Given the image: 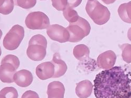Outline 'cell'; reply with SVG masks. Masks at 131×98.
<instances>
[{
	"label": "cell",
	"mask_w": 131,
	"mask_h": 98,
	"mask_svg": "<svg viewBox=\"0 0 131 98\" xmlns=\"http://www.w3.org/2000/svg\"><path fill=\"white\" fill-rule=\"evenodd\" d=\"M47 33L52 40L60 43L69 41L70 35L66 28L58 24H52L47 30Z\"/></svg>",
	"instance_id": "obj_6"
},
{
	"label": "cell",
	"mask_w": 131,
	"mask_h": 98,
	"mask_svg": "<svg viewBox=\"0 0 131 98\" xmlns=\"http://www.w3.org/2000/svg\"><path fill=\"white\" fill-rule=\"evenodd\" d=\"M119 46L122 51L123 60L127 63H131V44L125 43L119 45Z\"/></svg>",
	"instance_id": "obj_20"
},
{
	"label": "cell",
	"mask_w": 131,
	"mask_h": 98,
	"mask_svg": "<svg viewBox=\"0 0 131 98\" xmlns=\"http://www.w3.org/2000/svg\"><path fill=\"white\" fill-rule=\"evenodd\" d=\"M116 66L96 75L94 91L96 98H130L131 70Z\"/></svg>",
	"instance_id": "obj_1"
},
{
	"label": "cell",
	"mask_w": 131,
	"mask_h": 98,
	"mask_svg": "<svg viewBox=\"0 0 131 98\" xmlns=\"http://www.w3.org/2000/svg\"><path fill=\"white\" fill-rule=\"evenodd\" d=\"M51 62L54 66V74L53 78L60 77L65 74L67 70V66L64 61L61 59L58 53L53 54Z\"/></svg>",
	"instance_id": "obj_15"
},
{
	"label": "cell",
	"mask_w": 131,
	"mask_h": 98,
	"mask_svg": "<svg viewBox=\"0 0 131 98\" xmlns=\"http://www.w3.org/2000/svg\"><path fill=\"white\" fill-rule=\"evenodd\" d=\"M93 87L91 81L85 80L78 83L76 88V93L80 98H87L93 92Z\"/></svg>",
	"instance_id": "obj_14"
},
{
	"label": "cell",
	"mask_w": 131,
	"mask_h": 98,
	"mask_svg": "<svg viewBox=\"0 0 131 98\" xmlns=\"http://www.w3.org/2000/svg\"><path fill=\"white\" fill-rule=\"evenodd\" d=\"M118 13L122 21L131 24V1L121 4L118 9Z\"/></svg>",
	"instance_id": "obj_16"
},
{
	"label": "cell",
	"mask_w": 131,
	"mask_h": 98,
	"mask_svg": "<svg viewBox=\"0 0 131 98\" xmlns=\"http://www.w3.org/2000/svg\"><path fill=\"white\" fill-rule=\"evenodd\" d=\"M89 48L85 44H79L75 46L73 54L75 58L81 61H85L89 58Z\"/></svg>",
	"instance_id": "obj_17"
},
{
	"label": "cell",
	"mask_w": 131,
	"mask_h": 98,
	"mask_svg": "<svg viewBox=\"0 0 131 98\" xmlns=\"http://www.w3.org/2000/svg\"><path fill=\"white\" fill-rule=\"evenodd\" d=\"M65 89L59 81H53L49 84L47 89L48 98H63Z\"/></svg>",
	"instance_id": "obj_12"
},
{
	"label": "cell",
	"mask_w": 131,
	"mask_h": 98,
	"mask_svg": "<svg viewBox=\"0 0 131 98\" xmlns=\"http://www.w3.org/2000/svg\"><path fill=\"white\" fill-rule=\"evenodd\" d=\"M26 25L31 30H43L50 26V20L48 16L42 12H34L29 13L25 21Z\"/></svg>",
	"instance_id": "obj_5"
},
{
	"label": "cell",
	"mask_w": 131,
	"mask_h": 98,
	"mask_svg": "<svg viewBox=\"0 0 131 98\" xmlns=\"http://www.w3.org/2000/svg\"><path fill=\"white\" fill-rule=\"evenodd\" d=\"M70 35L69 42H78L89 35L91 27L89 22L85 19L79 17L75 23H70L66 28Z\"/></svg>",
	"instance_id": "obj_3"
},
{
	"label": "cell",
	"mask_w": 131,
	"mask_h": 98,
	"mask_svg": "<svg viewBox=\"0 0 131 98\" xmlns=\"http://www.w3.org/2000/svg\"><path fill=\"white\" fill-rule=\"evenodd\" d=\"M53 6L58 11H64L68 5V1L67 0H52Z\"/></svg>",
	"instance_id": "obj_24"
},
{
	"label": "cell",
	"mask_w": 131,
	"mask_h": 98,
	"mask_svg": "<svg viewBox=\"0 0 131 98\" xmlns=\"http://www.w3.org/2000/svg\"><path fill=\"white\" fill-rule=\"evenodd\" d=\"M18 93L13 87H6L0 91V98H18Z\"/></svg>",
	"instance_id": "obj_19"
},
{
	"label": "cell",
	"mask_w": 131,
	"mask_h": 98,
	"mask_svg": "<svg viewBox=\"0 0 131 98\" xmlns=\"http://www.w3.org/2000/svg\"><path fill=\"white\" fill-rule=\"evenodd\" d=\"M24 36V29L19 25L14 26L5 36L3 45L9 50H14L21 44Z\"/></svg>",
	"instance_id": "obj_4"
},
{
	"label": "cell",
	"mask_w": 131,
	"mask_h": 98,
	"mask_svg": "<svg viewBox=\"0 0 131 98\" xmlns=\"http://www.w3.org/2000/svg\"><path fill=\"white\" fill-rule=\"evenodd\" d=\"M34 77L32 73L27 70H21L16 72L14 76V82L21 87H27L32 82Z\"/></svg>",
	"instance_id": "obj_10"
},
{
	"label": "cell",
	"mask_w": 131,
	"mask_h": 98,
	"mask_svg": "<svg viewBox=\"0 0 131 98\" xmlns=\"http://www.w3.org/2000/svg\"><path fill=\"white\" fill-rule=\"evenodd\" d=\"M81 2L82 1H68V5L63 11V15L70 23H75L79 19L80 16L73 8L78 6Z\"/></svg>",
	"instance_id": "obj_13"
},
{
	"label": "cell",
	"mask_w": 131,
	"mask_h": 98,
	"mask_svg": "<svg viewBox=\"0 0 131 98\" xmlns=\"http://www.w3.org/2000/svg\"><path fill=\"white\" fill-rule=\"evenodd\" d=\"M46 48L43 46L33 44L29 45L27 54L29 58L35 61H40L42 60L46 55Z\"/></svg>",
	"instance_id": "obj_11"
},
{
	"label": "cell",
	"mask_w": 131,
	"mask_h": 98,
	"mask_svg": "<svg viewBox=\"0 0 131 98\" xmlns=\"http://www.w3.org/2000/svg\"><path fill=\"white\" fill-rule=\"evenodd\" d=\"M21 98H40L38 94L35 91L28 90L24 92Z\"/></svg>",
	"instance_id": "obj_25"
},
{
	"label": "cell",
	"mask_w": 131,
	"mask_h": 98,
	"mask_svg": "<svg viewBox=\"0 0 131 98\" xmlns=\"http://www.w3.org/2000/svg\"><path fill=\"white\" fill-rule=\"evenodd\" d=\"M37 3L36 0H28V1H23V0H18L16 1V4L18 6L21 7L23 9H29L35 6Z\"/></svg>",
	"instance_id": "obj_23"
},
{
	"label": "cell",
	"mask_w": 131,
	"mask_h": 98,
	"mask_svg": "<svg viewBox=\"0 0 131 98\" xmlns=\"http://www.w3.org/2000/svg\"><path fill=\"white\" fill-rule=\"evenodd\" d=\"M3 62L10 63L15 65L17 69L19 67L20 64L19 59L18 57L12 54H9L4 56L1 61V63Z\"/></svg>",
	"instance_id": "obj_22"
},
{
	"label": "cell",
	"mask_w": 131,
	"mask_h": 98,
	"mask_svg": "<svg viewBox=\"0 0 131 98\" xmlns=\"http://www.w3.org/2000/svg\"><path fill=\"white\" fill-rule=\"evenodd\" d=\"M16 67L9 62L1 63L0 66V79L4 83L14 82V76L16 73Z\"/></svg>",
	"instance_id": "obj_8"
},
{
	"label": "cell",
	"mask_w": 131,
	"mask_h": 98,
	"mask_svg": "<svg viewBox=\"0 0 131 98\" xmlns=\"http://www.w3.org/2000/svg\"><path fill=\"white\" fill-rule=\"evenodd\" d=\"M14 9L13 0H1L0 1V13L4 15L11 13Z\"/></svg>",
	"instance_id": "obj_18"
},
{
	"label": "cell",
	"mask_w": 131,
	"mask_h": 98,
	"mask_svg": "<svg viewBox=\"0 0 131 98\" xmlns=\"http://www.w3.org/2000/svg\"><path fill=\"white\" fill-rule=\"evenodd\" d=\"M86 11L89 17L98 25L105 24L109 21L111 17V13L107 7L95 0L87 1Z\"/></svg>",
	"instance_id": "obj_2"
},
{
	"label": "cell",
	"mask_w": 131,
	"mask_h": 98,
	"mask_svg": "<svg viewBox=\"0 0 131 98\" xmlns=\"http://www.w3.org/2000/svg\"><path fill=\"white\" fill-rule=\"evenodd\" d=\"M116 60V55L113 51H105L98 56L97 66L102 69H110L114 67Z\"/></svg>",
	"instance_id": "obj_7"
},
{
	"label": "cell",
	"mask_w": 131,
	"mask_h": 98,
	"mask_svg": "<svg viewBox=\"0 0 131 98\" xmlns=\"http://www.w3.org/2000/svg\"><path fill=\"white\" fill-rule=\"evenodd\" d=\"M37 76L41 80H45L53 78L54 66L51 62H45L38 65L36 68Z\"/></svg>",
	"instance_id": "obj_9"
},
{
	"label": "cell",
	"mask_w": 131,
	"mask_h": 98,
	"mask_svg": "<svg viewBox=\"0 0 131 98\" xmlns=\"http://www.w3.org/2000/svg\"><path fill=\"white\" fill-rule=\"evenodd\" d=\"M33 44H38L43 46L46 48L47 47V41L46 38L41 34H37L32 36L30 39L29 45Z\"/></svg>",
	"instance_id": "obj_21"
},
{
	"label": "cell",
	"mask_w": 131,
	"mask_h": 98,
	"mask_svg": "<svg viewBox=\"0 0 131 98\" xmlns=\"http://www.w3.org/2000/svg\"><path fill=\"white\" fill-rule=\"evenodd\" d=\"M127 37L129 41H131V28L128 30V32H127Z\"/></svg>",
	"instance_id": "obj_26"
}]
</instances>
